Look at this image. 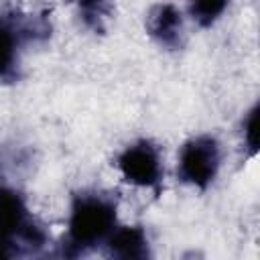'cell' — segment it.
Returning <instances> with one entry per match:
<instances>
[{
	"label": "cell",
	"instance_id": "6da1fadb",
	"mask_svg": "<svg viewBox=\"0 0 260 260\" xmlns=\"http://www.w3.org/2000/svg\"><path fill=\"white\" fill-rule=\"evenodd\" d=\"M116 201L98 191H81L73 197L67 221V244L77 252L104 244L116 228Z\"/></svg>",
	"mask_w": 260,
	"mask_h": 260
},
{
	"label": "cell",
	"instance_id": "7a4b0ae2",
	"mask_svg": "<svg viewBox=\"0 0 260 260\" xmlns=\"http://www.w3.org/2000/svg\"><path fill=\"white\" fill-rule=\"evenodd\" d=\"M43 244L45 232L39 228L22 195L12 189L0 185V254L8 256L12 244Z\"/></svg>",
	"mask_w": 260,
	"mask_h": 260
},
{
	"label": "cell",
	"instance_id": "3957f363",
	"mask_svg": "<svg viewBox=\"0 0 260 260\" xmlns=\"http://www.w3.org/2000/svg\"><path fill=\"white\" fill-rule=\"evenodd\" d=\"M219 165H221L219 142L209 134H199L189 138L181 146L177 173L183 183L197 189H207L217 177Z\"/></svg>",
	"mask_w": 260,
	"mask_h": 260
},
{
	"label": "cell",
	"instance_id": "277c9868",
	"mask_svg": "<svg viewBox=\"0 0 260 260\" xmlns=\"http://www.w3.org/2000/svg\"><path fill=\"white\" fill-rule=\"evenodd\" d=\"M118 171L122 179L140 189L158 191L162 183V160L158 148L150 140H136L118 154Z\"/></svg>",
	"mask_w": 260,
	"mask_h": 260
},
{
	"label": "cell",
	"instance_id": "5b68a950",
	"mask_svg": "<svg viewBox=\"0 0 260 260\" xmlns=\"http://www.w3.org/2000/svg\"><path fill=\"white\" fill-rule=\"evenodd\" d=\"M35 32L16 16L0 14V81H14L18 77L20 49Z\"/></svg>",
	"mask_w": 260,
	"mask_h": 260
},
{
	"label": "cell",
	"instance_id": "8992f818",
	"mask_svg": "<svg viewBox=\"0 0 260 260\" xmlns=\"http://www.w3.org/2000/svg\"><path fill=\"white\" fill-rule=\"evenodd\" d=\"M146 30L158 45L169 47V49L179 47L181 39H183V14H181V10L171 2L152 6L148 16H146Z\"/></svg>",
	"mask_w": 260,
	"mask_h": 260
},
{
	"label": "cell",
	"instance_id": "52a82bcc",
	"mask_svg": "<svg viewBox=\"0 0 260 260\" xmlns=\"http://www.w3.org/2000/svg\"><path fill=\"white\" fill-rule=\"evenodd\" d=\"M104 244H108V252L116 258L140 260L148 256V238L140 225H116Z\"/></svg>",
	"mask_w": 260,
	"mask_h": 260
},
{
	"label": "cell",
	"instance_id": "ba28073f",
	"mask_svg": "<svg viewBox=\"0 0 260 260\" xmlns=\"http://www.w3.org/2000/svg\"><path fill=\"white\" fill-rule=\"evenodd\" d=\"M230 0H191L189 12L199 26H211L225 10Z\"/></svg>",
	"mask_w": 260,
	"mask_h": 260
},
{
	"label": "cell",
	"instance_id": "9c48e42d",
	"mask_svg": "<svg viewBox=\"0 0 260 260\" xmlns=\"http://www.w3.org/2000/svg\"><path fill=\"white\" fill-rule=\"evenodd\" d=\"M77 6H79V14L87 26H91L95 30L104 28V20L108 18L106 0H77Z\"/></svg>",
	"mask_w": 260,
	"mask_h": 260
},
{
	"label": "cell",
	"instance_id": "30bf717a",
	"mask_svg": "<svg viewBox=\"0 0 260 260\" xmlns=\"http://www.w3.org/2000/svg\"><path fill=\"white\" fill-rule=\"evenodd\" d=\"M256 128H258V108L254 106L250 112H248V116H246V120H244V140H246V144H248V148H250V152L254 154L256 152V144H258V132H256Z\"/></svg>",
	"mask_w": 260,
	"mask_h": 260
}]
</instances>
